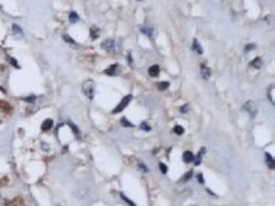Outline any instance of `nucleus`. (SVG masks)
Wrapping results in <instances>:
<instances>
[{"label":"nucleus","instance_id":"nucleus-1","mask_svg":"<svg viewBox=\"0 0 275 206\" xmlns=\"http://www.w3.org/2000/svg\"><path fill=\"white\" fill-rule=\"evenodd\" d=\"M94 91H95L94 81L87 80V81L83 84V92L85 94V96H87L88 99H94Z\"/></svg>","mask_w":275,"mask_h":206},{"label":"nucleus","instance_id":"nucleus-2","mask_svg":"<svg viewBox=\"0 0 275 206\" xmlns=\"http://www.w3.org/2000/svg\"><path fill=\"white\" fill-rule=\"evenodd\" d=\"M131 99H132V95H128V96H125L124 99L120 102V105L117 107H114V110H113V114H117V113H121L122 110L125 109V107L128 106L129 105V102H131Z\"/></svg>","mask_w":275,"mask_h":206},{"label":"nucleus","instance_id":"nucleus-3","mask_svg":"<svg viewBox=\"0 0 275 206\" xmlns=\"http://www.w3.org/2000/svg\"><path fill=\"white\" fill-rule=\"evenodd\" d=\"M244 110H245V111L249 113V114H250L252 117H254V116H256V113H257L256 103H254L253 100H248V102L244 105Z\"/></svg>","mask_w":275,"mask_h":206},{"label":"nucleus","instance_id":"nucleus-4","mask_svg":"<svg viewBox=\"0 0 275 206\" xmlns=\"http://www.w3.org/2000/svg\"><path fill=\"white\" fill-rule=\"evenodd\" d=\"M102 47H103V50H106V51H114L116 43H114L113 39H107V40H105L102 43Z\"/></svg>","mask_w":275,"mask_h":206},{"label":"nucleus","instance_id":"nucleus-5","mask_svg":"<svg viewBox=\"0 0 275 206\" xmlns=\"http://www.w3.org/2000/svg\"><path fill=\"white\" fill-rule=\"evenodd\" d=\"M119 69H120V66L117 65V63H114V65H110L109 67L105 70V74H107V76H116V74H119Z\"/></svg>","mask_w":275,"mask_h":206},{"label":"nucleus","instance_id":"nucleus-6","mask_svg":"<svg viewBox=\"0 0 275 206\" xmlns=\"http://www.w3.org/2000/svg\"><path fill=\"white\" fill-rule=\"evenodd\" d=\"M141 32L144 33L147 37H150V39H154V36H156V30H154L151 26H143V28L141 29Z\"/></svg>","mask_w":275,"mask_h":206},{"label":"nucleus","instance_id":"nucleus-7","mask_svg":"<svg viewBox=\"0 0 275 206\" xmlns=\"http://www.w3.org/2000/svg\"><path fill=\"white\" fill-rule=\"evenodd\" d=\"M52 125H54V121L51 118H47V120H44L43 121V124H41V131H44V132H48L51 128H52Z\"/></svg>","mask_w":275,"mask_h":206},{"label":"nucleus","instance_id":"nucleus-8","mask_svg":"<svg viewBox=\"0 0 275 206\" xmlns=\"http://www.w3.org/2000/svg\"><path fill=\"white\" fill-rule=\"evenodd\" d=\"M90 36H91V39L92 40H96L98 37L100 36V29L98 28V26H91V29H90Z\"/></svg>","mask_w":275,"mask_h":206},{"label":"nucleus","instance_id":"nucleus-9","mask_svg":"<svg viewBox=\"0 0 275 206\" xmlns=\"http://www.w3.org/2000/svg\"><path fill=\"white\" fill-rule=\"evenodd\" d=\"M201 76H202V78L204 80H209V77H210V70H209V67L206 65H201Z\"/></svg>","mask_w":275,"mask_h":206},{"label":"nucleus","instance_id":"nucleus-10","mask_svg":"<svg viewBox=\"0 0 275 206\" xmlns=\"http://www.w3.org/2000/svg\"><path fill=\"white\" fill-rule=\"evenodd\" d=\"M205 151H206V148H205V147H202V148L198 151L197 155H194V161H193V162L195 164V165H200V164H201V161H202V157H204V154H205Z\"/></svg>","mask_w":275,"mask_h":206},{"label":"nucleus","instance_id":"nucleus-11","mask_svg":"<svg viewBox=\"0 0 275 206\" xmlns=\"http://www.w3.org/2000/svg\"><path fill=\"white\" fill-rule=\"evenodd\" d=\"M191 48H193V51H195L198 55H202V54H204V50H202V47H201V44L198 43L197 39H194V40H193V45H191Z\"/></svg>","mask_w":275,"mask_h":206},{"label":"nucleus","instance_id":"nucleus-12","mask_svg":"<svg viewBox=\"0 0 275 206\" xmlns=\"http://www.w3.org/2000/svg\"><path fill=\"white\" fill-rule=\"evenodd\" d=\"M160 74V66L158 65H153L149 67V76H151V77H157V76Z\"/></svg>","mask_w":275,"mask_h":206},{"label":"nucleus","instance_id":"nucleus-13","mask_svg":"<svg viewBox=\"0 0 275 206\" xmlns=\"http://www.w3.org/2000/svg\"><path fill=\"white\" fill-rule=\"evenodd\" d=\"M183 161H185L186 164H191L194 161V154L191 153V151H185V154H183Z\"/></svg>","mask_w":275,"mask_h":206},{"label":"nucleus","instance_id":"nucleus-14","mask_svg":"<svg viewBox=\"0 0 275 206\" xmlns=\"http://www.w3.org/2000/svg\"><path fill=\"white\" fill-rule=\"evenodd\" d=\"M69 21L72 22V23H76V22L80 21V17H78V14L76 11H72V13L69 14Z\"/></svg>","mask_w":275,"mask_h":206},{"label":"nucleus","instance_id":"nucleus-15","mask_svg":"<svg viewBox=\"0 0 275 206\" xmlns=\"http://www.w3.org/2000/svg\"><path fill=\"white\" fill-rule=\"evenodd\" d=\"M261 63H263L261 58H254V59L250 62V66H252V67H254V69H259L260 66H261Z\"/></svg>","mask_w":275,"mask_h":206},{"label":"nucleus","instance_id":"nucleus-16","mask_svg":"<svg viewBox=\"0 0 275 206\" xmlns=\"http://www.w3.org/2000/svg\"><path fill=\"white\" fill-rule=\"evenodd\" d=\"M266 158H267V165L270 166V169H275V164H274V158H272V155H270V154L267 153Z\"/></svg>","mask_w":275,"mask_h":206},{"label":"nucleus","instance_id":"nucleus-17","mask_svg":"<svg viewBox=\"0 0 275 206\" xmlns=\"http://www.w3.org/2000/svg\"><path fill=\"white\" fill-rule=\"evenodd\" d=\"M173 133L175 135H183L185 133V128L180 126V125H175V126H173Z\"/></svg>","mask_w":275,"mask_h":206},{"label":"nucleus","instance_id":"nucleus-18","mask_svg":"<svg viewBox=\"0 0 275 206\" xmlns=\"http://www.w3.org/2000/svg\"><path fill=\"white\" fill-rule=\"evenodd\" d=\"M121 124H122V126H125V128H132L134 125H132V122L131 121H128V120L125 118H121Z\"/></svg>","mask_w":275,"mask_h":206},{"label":"nucleus","instance_id":"nucleus-19","mask_svg":"<svg viewBox=\"0 0 275 206\" xmlns=\"http://www.w3.org/2000/svg\"><path fill=\"white\" fill-rule=\"evenodd\" d=\"M62 37H63V40H65V41H66V43H69V44H73V45H77V43H76V41H74V40H73V39H72V37H69L68 34H63Z\"/></svg>","mask_w":275,"mask_h":206},{"label":"nucleus","instance_id":"nucleus-20","mask_svg":"<svg viewBox=\"0 0 275 206\" xmlns=\"http://www.w3.org/2000/svg\"><path fill=\"white\" fill-rule=\"evenodd\" d=\"M168 87H169V83H168V81H163V83H160V84H158V89H160V91H165V89H168Z\"/></svg>","mask_w":275,"mask_h":206},{"label":"nucleus","instance_id":"nucleus-21","mask_svg":"<svg viewBox=\"0 0 275 206\" xmlns=\"http://www.w3.org/2000/svg\"><path fill=\"white\" fill-rule=\"evenodd\" d=\"M121 199H122V201H124V202H125V203H128V205H129V206H136V205H135V203H134V202H132V201H131V199H129V198H127V197H125V194H121Z\"/></svg>","mask_w":275,"mask_h":206},{"label":"nucleus","instance_id":"nucleus-22","mask_svg":"<svg viewBox=\"0 0 275 206\" xmlns=\"http://www.w3.org/2000/svg\"><path fill=\"white\" fill-rule=\"evenodd\" d=\"M13 30H14V33H18V34H24V32H22V29L19 28V25H17V23H14L13 25Z\"/></svg>","mask_w":275,"mask_h":206},{"label":"nucleus","instance_id":"nucleus-23","mask_svg":"<svg viewBox=\"0 0 275 206\" xmlns=\"http://www.w3.org/2000/svg\"><path fill=\"white\" fill-rule=\"evenodd\" d=\"M256 48V44H246L245 45V52H250V51H253Z\"/></svg>","mask_w":275,"mask_h":206},{"label":"nucleus","instance_id":"nucleus-24","mask_svg":"<svg viewBox=\"0 0 275 206\" xmlns=\"http://www.w3.org/2000/svg\"><path fill=\"white\" fill-rule=\"evenodd\" d=\"M141 128L143 129V131L149 132V131H150V129H151V126H150V125H149V124H147V122H142V124H141Z\"/></svg>","mask_w":275,"mask_h":206},{"label":"nucleus","instance_id":"nucleus-25","mask_svg":"<svg viewBox=\"0 0 275 206\" xmlns=\"http://www.w3.org/2000/svg\"><path fill=\"white\" fill-rule=\"evenodd\" d=\"M138 166H139V168H141V169H142V170H143V172H144V173H147V172L150 170V169L147 168V166H146V165H144V164H143V162H139V164H138Z\"/></svg>","mask_w":275,"mask_h":206},{"label":"nucleus","instance_id":"nucleus-26","mask_svg":"<svg viewBox=\"0 0 275 206\" xmlns=\"http://www.w3.org/2000/svg\"><path fill=\"white\" fill-rule=\"evenodd\" d=\"M160 169H161V172H163V173H164V175H165V173H166V172H168V168H166V165H165V164H163V162H160Z\"/></svg>","mask_w":275,"mask_h":206},{"label":"nucleus","instance_id":"nucleus-27","mask_svg":"<svg viewBox=\"0 0 275 206\" xmlns=\"http://www.w3.org/2000/svg\"><path fill=\"white\" fill-rule=\"evenodd\" d=\"M271 95V103L274 105V85H271V88L268 89V96Z\"/></svg>","mask_w":275,"mask_h":206},{"label":"nucleus","instance_id":"nucleus-28","mask_svg":"<svg viewBox=\"0 0 275 206\" xmlns=\"http://www.w3.org/2000/svg\"><path fill=\"white\" fill-rule=\"evenodd\" d=\"M191 176H193V170L187 172V173H186V175H185V176H183V179H182V180H183V181H187V180H188V179H190V177H191Z\"/></svg>","mask_w":275,"mask_h":206},{"label":"nucleus","instance_id":"nucleus-29","mask_svg":"<svg viewBox=\"0 0 275 206\" xmlns=\"http://www.w3.org/2000/svg\"><path fill=\"white\" fill-rule=\"evenodd\" d=\"M69 126H70V128L73 129V132H74V133L77 135V136H78V135H80V132H78V129L76 128V125H74V124H72V122H70V124H69Z\"/></svg>","mask_w":275,"mask_h":206},{"label":"nucleus","instance_id":"nucleus-30","mask_svg":"<svg viewBox=\"0 0 275 206\" xmlns=\"http://www.w3.org/2000/svg\"><path fill=\"white\" fill-rule=\"evenodd\" d=\"M197 179H198V183L204 184V176H202V173H198V175H197Z\"/></svg>","mask_w":275,"mask_h":206},{"label":"nucleus","instance_id":"nucleus-31","mask_svg":"<svg viewBox=\"0 0 275 206\" xmlns=\"http://www.w3.org/2000/svg\"><path fill=\"white\" fill-rule=\"evenodd\" d=\"M10 62L13 63V65H14V66H15V67H19V65H18V63H17V62H15V61H14V59H13V58H10Z\"/></svg>","mask_w":275,"mask_h":206},{"label":"nucleus","instance_id":"nucleus-32","mask_svg":"<svg viewBox=\"0 0 275 206\" xmlns=\"http://www.w3.org/2000/svg\"><path fill=\"white\" fill-rule=\"evenodd\" d=\"M182 111H183V113H185V111H187V110H188V106H187V105H186V106H183V107H182Z\"/></svg>","mask_w":275,"mask_h":206},{"label":"nucleus","instance_id":"nucleus-33","mask_svg":"<svg viewBox=\"0 0 275 206\" xmlns=\"http://www.w3.org/2000/svg\"><path fill=\"white\" fill-rule=\"evenodd\" d=\"M138 2H142V0H138Z\"/></svg>","mask_w":275,"mask_h":206}]
</instances>
